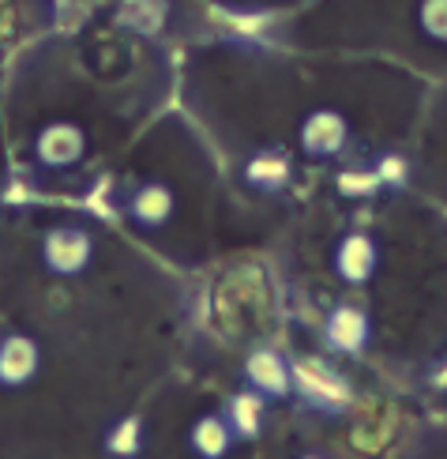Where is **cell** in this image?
Returning a JSON list of instances; mask_svg holds the SVG:
<instances>
[{"label":"cell","mask_w":447,"mask_h":459,"mask_svg":"<svg viewBox=\"0 0 447 459\" xmlns=\"http://www.w3.org/2000/svg\"><path fill=\"white\" fill-rule=\"evenodd\" d=\"M294 392L305 399L308 407H316L320 414H342L354 407V388L349 380L331 369L323 358H297L294 366Z\"/></svg>","instance_id":"obj_1"},{"label":"cell","mask_w":447,"mask_h":459,"mask_svg":"<svg viewBox=\"0 0 447 459\" xmlns=\"http://www.w3.org/2000/svg\"><path fill=\"white\" fill-rule=\"evenodd\" d=\"M94 260V238H90V230L80 226V222H61V226H53L46 230V238H42V264L49 267L53 275H83L87 267Z\"/></svg>","instance_id":"obj_2"},{"label":"cell","mask_w":447,"mask_h":459,"mask_svg":"<svg viewBox=\"0 0 447 459\" xmlns=\"http://www.w3.org/2000/svg\"><path fill=\"white\" fill-rule=\"evenodd\" d=\"M83 155H87V132L75 121H49L34 136V159L46 169H68L83 162Z\"/></svg>","instance_id":"obj_3"},{"label":"cell","mask_w":447,"mask_h":459,"mask_svg":"<svg viewBox=\"0 0 447 459\" xmlns=\"http://www.w3.org/2000/svg\"><path fill=\"white\" fill-rule=\"evenodd\" d=\"M349 143V121L339 109H313L301 121V147L313 159H339Z\"/></svg>","instance_id":"obj_4"},{"label":"cell","mask_w":447,"mask_h":459,"mask_svg":"<svg viewBox=\"0 0 447 459\" xmlns=\"http://www.w3.org/2000/svg\"><path fill=\"white\" fill-rule=\"evenodd\" d=\"M373 339V320L361 305H335L323 320V342L335 354H361Z\"/></svg>","instance_id":"obj_5"},{"label":"cell","mask_w":447,"mask_h":459,"mask_svg":"<svg viewBox=\"0 0 447 459\" xmlns=\"http://www.w3.org/2000/svg\"><path fill=\"white\" fill-rule=\"evenodd\" d=\"M245 385L260 392L263 399H286L294 392V369H289V361L279 351L256 347L245 358Z\"/></svg>","instance_id":"obj_6"},{"label":"cell","mask_w":447,"mask_h":459,"mask_svg":"<svg viewBox=\"0 0 447 459\" xmlns=\"http://www.w3.org/2000/svg\"><path fill=\"white\" fill-rule=\"evenodd\" d=\"M173 207H177V196L166 181H143L135 193L128 196V219L140 230H162L173 219Z\"/></svg>","instance_id":"obj_7"},{"label":"cell","mask_w":447,"mask_h":459,"mask_svg":"<svg viewBox=\"0 0 447 459\" xmlns=\"http://www.w3.org/2000/svg\"><path fill=\"white\" fill-rule=\"evenodd\" d=\"M38 366H42V351H38V342L23 332H12L0 339V385L4 388H19L34 380Z\"/></svg>","instance_id":"obj_8"},{"label":"cell","mask_w":447,"mask_h":459,"mask_svg":"<svg viewBox=\"0 0 447 459\" xmlns=\"http://www.w3.org/2000/svg\"><path fill=\"white\" fill-rule=\"evenodd\" d=\"M376 267H380V248H376V241L368 234H346L339 241V248H335V272H339V279L361 286V282H368L376 275Z\"/></svg>","instance_id":"obj_9"},{"label":"cell","mask_w":447,"mask_h":459,"mask_svg":"<svg viewBox=\"0 0 447 459\" xmlns=\"http://www.w3.org/2000/svg\"><path fill=\"white\" fill-rule=\"evenodd\" d=\"M233 441H237V433H233L226 414H203L188 433V448L203 459H222L233 448Z\"/></svg>","instance_id":"obj_10"},{"label":"cell","mask_w":447,"mask_h":459,"mask_svg":"<svg viewBox=\"0 0 447 459\" xmlns=\"http://www.w3.org/2000/svg\"><path fill=\"white\" fill-rule=\"evenodd\" d=\"M294 178V162H289L286 151H260L256 159L245 166V181L263 188V193H279Z\"/></svg>","instance_id":"obj_11"},{"label":"cell","mask_w":447,"mask_h":459,"mask_svg":"<svg viewBox=\"0 0 447 459\" xmlns=\"http://www.w3.org/2000/svg\"><path fill=\"white\" fill-rule=\"evenodd\" d=\"M226 418H229L233 433H237V441H252V437H260V429H263V395L252 392V388L241 392V395H233L229 407H226Z\"/></svg>","instance_id":"obj_12"},{"label":"cell","mask_w":447,"mask_h":459,"mask_svg":"<svg viewBox=\"0 0 447 459\" xmlns=\"http://www.w3.org/2000/svg\"><path fill=\"white\" fill-rule=\"evenodd\" d=\"M116 19L135 34H159L169 19V0H121Z\"/></svg>","instance_id":"obj_13"},{"label":"cell","mask_w":447,"mask_h":459,"mask_svg":"<svg viewBox=\"0 0 447 459\" xmlns=\"http://www.w3.org/2000/svg\"><path fill=\"white\" fill-rule=\"evenodd\" d=\"M335 188L349 200H365V196H376L383 188V181H380V174L373 166H357V169H342V174L335 178Z\"/></svg>","instance_id":"obj_14"},{"label":"cell","mask_w":447,"mask_h":459,"mask_svg":"<svg viewBox=\"0 0 447 459\" xmlns=\"http://www.w3.org/2000/svg\"><path fill=\"white\" fill-rule=\"evenodd\" d=\"M143 448V426L140 418H125V422H116L113 433L106 437V452L109 455H135Z\"/></svg>","instance_id":"obj_15"},{"label":"cell","mask_w":447,"mask_h":459,"mask_svg":"<svg viewBox=\"0 0 447 459\" xmlns=\"http://www.w3.org/2000/svg\"><path fill=\"white\" fill-rule=\"evenodd\" d=\"M417 19H421V30L429 34L433 42L447 46V0H421Z\"/></svg>","instance_id":"obj_16"},{"label":"cell","mask_w":447,"mask_h":459,"mask_svg":"<svg viewBox=\"0 0 447 459\" xmlns=\"http://www.w3.org/2000/svg\"><path fill=\"white\" fill-rule=\"evenodd\" d=\"M376 174H380L383 185H391V188H395V185L406 181V162H402L399 155H383L380 166H376Z\"/></svg>","instance_id":"obj_17"},{"label":"cell","mask_w":447,"mask_h":459,"mask_svg":"<svg viewBox=\"0 0 447 459\" xmlns=\"http://www.w3.org/2000/svg\"><path fill=\"white\" fill-rule=\"evenodd\" d=\"M8 23H12V4L8 0H0V34L8 30Z\"/></svg>","instance_id":"obj_18"},{"label":"cell","mask_w":447,"mask_h":459,"mask_svg":"<svg viewBox=\"0 0 447 459\" xmlns=\"http://www.w3.org/2000/svg\"><path fill=\"white\" fill-rule=\"evenodd\" d=\"M433 385H436V388H447V361H443V369L433 373Z\"/></svg>","instance_id":"obj_19"}]
</instances>
